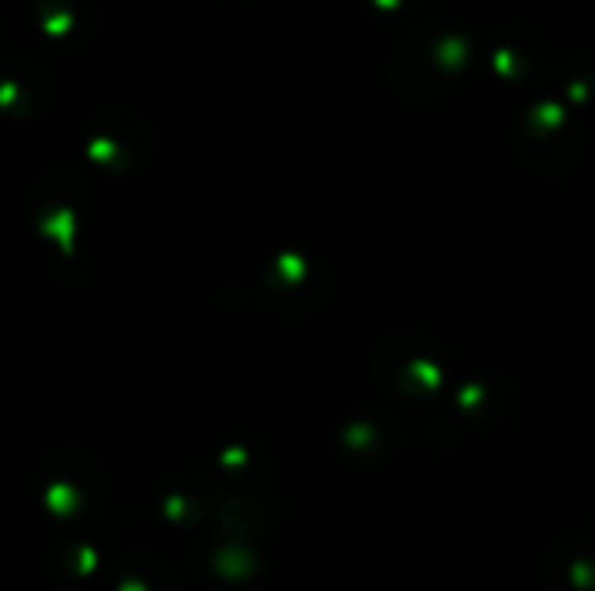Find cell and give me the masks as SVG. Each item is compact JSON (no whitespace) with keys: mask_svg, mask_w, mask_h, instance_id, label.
I'll return each mask as SVG.
<instances>
[{"mask_svg":"<svg viewBox=\"0 0 595 591\" xmlns=\"http://www.w3.org/2000/svg\"><path fill=\"white\" fill-rule=\"evenodd\" d=\"M42 28H45L49 35L70 32V28H73V14H70V11H56V14H49V18L42 21Z\"/></svg>","mask_w":595,"mask_h":591,"instance_id":"cell-1","label":"cell"},{"mask_svg":"<svg viewBox=\"0 0 595 591\" xmlns=\"http://www.w3.org/2000/svg\"><path fill=\"white\" fill-rule=\"evenodd\" d=\"M14 98H18V87L14 84H0V104H11Z\"/></svg>","mask_w":595,"mask_h":591,"instance_id":"cell-2","label":"cell"}]
</instances>
